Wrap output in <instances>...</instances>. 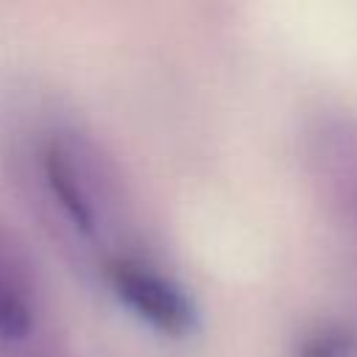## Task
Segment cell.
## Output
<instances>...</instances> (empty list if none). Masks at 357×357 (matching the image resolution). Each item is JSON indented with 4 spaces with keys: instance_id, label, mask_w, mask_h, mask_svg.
Here are the masks:
<instances>
[{
    "instance_id": "1",
    "label": "cell",
    "mask_w": 357,
    "mask_h": 357,
    "mask_svg": "<svg viewBox=\"0 0 357 357\" xmlns=\"http://www.w3.org/2000/svg\"><path fill=\"white\" fill-rule=\"evenodd\" d=\"M17 178L25 201L36 204L42 226L78 268H98L95 248L134 223L128 184L117 162L75 126L45 131L33 142L31 159L17 167Z\"/></svg>"
},
{
    "instance_id": "2",
    "label": "cell",
    "mask_w": 357,
    "mask_h": 357,
    "mask_svg": "<svg viewBox=\"0 0 357 357\" xmlns=\"http://www.w3.org/2000/svg\"><path fill=\"white\" fill-rule=\"evenodd\" d=\"M98 276L112 298L145 329L167 340H187L201 329L195 296L142 251H106L98 259Z\"/></svg>"
},
{
    "instance_id": "3",
    "label": "cell",
    "mask_w": 357,
    "mask_h": 357,
    "mask_svg": "<svg viewBox=\"0 0 357 357\" xmlns=\"http://www.w3.org/2000/svg\"><path fill=\"white\" fill-rule=\"evenodd\" d=\"M45 293L25 237L0 215V351L25 354L42 337Z\"/></svg>"
},
{
    "instance_id": "4",
    "label": "cell",
    "mask_w": 357,
    "mask_h": 357,
    "mask_svg": "<svg viewBox=\"0 0 357 357\" xmlns=\"http://www.w3.org/2000/svg\"><path fill=\"white\" fill-rule=\"evenodd\" d=\"M307 167L329 209L357 231V117L318 114L304 137Z\"/></svg>"
},
{
    "instance_id": "5",
    "label": "cell",
    "mask_w": 357,
    "mask_h": 357,
    "mask_svg": "<svg viewBox=\"0 0 357 357\" xmlns=\"http://www.w3.org/2000/svg\"><path fill=\"white\" fill-rule=\"evenodd\" d=\"M357 335L343 321H321L310 326L293 346V357H354Z\"/></svg>"
},
{
    "instance_id": "6",
    "label": "cell",
    "mask_w": 357,
    "mask_h": 357,
    "mask_svg": "<svg viewBox=\"0 0 357 357\" xmlns=\"http://www.w3.org/2000/svg\"><path fill=\"white\" fill-rule=\"evenodd\" d=\"M0 357H22V354H3V351H0Z\"/></svg>"
}]
</instances>
